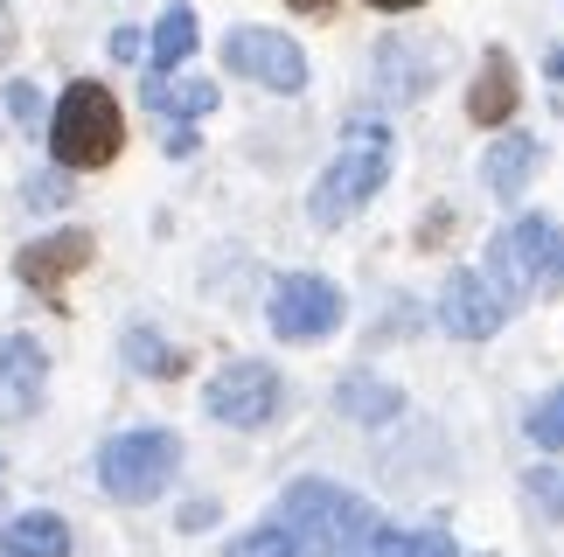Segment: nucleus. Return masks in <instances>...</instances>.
<instances>
[{"label":"nucleus","instance_id":"obj_1","mask_svg":"<svg viewBox=\"0 0 564 557\" xmlns=\"http://www.w3.org/2000/svg\"><path fill=\"white\" fill-rule=\"evenodd\" d=\"M279 523L300 537L307 557H370L377 529H383L377 509L356 502L349 488H335V481H293L286 502H279Z\"/></svg>","mask_w":564,"mask_h":557},{"label":"nucleus","instance_id":"obj_2","mask_svg":"<svg viewBox=\"0 0 564 557\" xmlns=\"http://www.w3.org/2000/svg\"><path fill=\"white\" fill-rule=\"evenodd\" d=\"M383 175H390V133L377 119H356L349 125V140H341V154L328 161V175L314 182V223L321 230H335V223H349L362 203L383 188Z\"/></svg>","mask_w":564,"mask_h":557},{"label":"nucleus","instance_id":"obj_3","mask_svg":"<svg viewBox=\"0 0 564 557\" xmlns=\"http://www.w3.org/2000/svg\"><path fill=\"white\" fill-rule=\"evenodd\" d=\"M126 146V119H119V98L105 84H70L63 105L50 112V154L63 167H105Z\"/></svg>","mask_w":564,"mask_h":557},{"label":"nucleus","instance_id":"obj_4","mask_svg":"<svg viewBox=\"0 0 564 557\" xmlns=\"http://www.w3.org/2000/svg\"><path fill=\"white\" fill-rule=\"evenodd\" d=\"M488 278L509 299L523 293H557L564 286V230L551 217H523L488 244Z\"/></svg>","mask_w":564,"mask_h":557},{"label":"nucleus","instance_id":"obj_5","mask_svg":"<svg viewBox=\"0 0 564 557\" xmlns=\"http://www.w3.org/2000/svg\"><path fill=\"white\" fill-rule=\"evenodd\" d=\"M175 467H182V439L161 433V425H140V433L105 439L98 481H105V495H119V502H154L161 488L175 481Z\"/></svg>","mask_w":564,"mask_h":557},{"label":"nucleus","instance_id":"obj_6","mask_svg":"<svg viewBox=\"0 0 564 557\" xmlns=\"http://www.w3.org/2000/svg\"><path fill=\"white\" fill-rule=\"evenodd\" d=\"M341 328V293L321 272H293L272 286V335L279 341H321Z\"/></svg>","mask_w":564,"mask_h":557},{"label":"nucleus","instance_id":"obj_7","mask_svg":"<svg viewBox=\"0 0 564 557\" xmlns=\"http://www.w3.org/2000/svg\"><path fill=\"white\" fill-rule=\"evenodd\" d=\"M224 63L237 77L265 84V91H300V84H307V56H300V42L279 35V29H230L224 35Z\"/></svg>","mask_w":564,"mask_h":557},{"label":"nucleus","instance_id":"obj_8","mask_svg":"<svg viewBox=\"0 0 564 557\" xmlns=\"http://www.w3.org/2000/svg\"><path fill=\"white\" fill-rule=\"evenodd\" d=\"M209 418H224V425H265L279 412V370L272 362H230V370H216L209 376Z\"/></svg>","mask_w":564,"mask_h":557},{"label":"nucleus","instance_id":"obj_9","mask_svg":"<svg viewBox=\"0 0 564 557\" xmlns=\"http://www.w3.org/2000/svg\"><path fill=\"white\" fill-rule=\"evenodd\" d=\"M509 307L516 299L495 286L488 272H453L446 293H440V320H446V335H460V341H488L509 320Z\"/></svg>","mask_w":564,"mask_h":557},{"label":"nucleus","instance_id":"obj_10","mask_svg":"<svg viewBox=\"0 0 564 557\" xmlns=\"http://www.w3.org/2000/svg\"><path fill=\"white\" fill-rule=\"evenodd\" d=\"M440 42H419V35H390L383 50H377V91L383 98H398V105H411V98H425L432 84H440Z\"/></svg>","mask_w":564,"mask_h":557},{"label":"nucleus","instance_id":"obj_11","mask_svg":"<svg viewBox=\"0 0 564 557\" xmlns=\"http://www.w3.org/2000/svg\"><path fill=\"white\" fill-rule=\"evenodd\" d=\"M91 230H56V238H42V244H21V259H14V272H21V286H35V293H56L70 272H84L91 265Z\"/></svg>","mask_w":564,"mask_h":557},{"label":"nucleus","instance_id":"obj_12","mask_svg":"<svg viewBox=\"0 0 564 557\" xmlns=\"http://www.w3.org/2000/svg\"><path fill=\"white\" fill-rule=\"evenodd\" d=\"M42 376L50 362L29 335H0V418H29L42 404Z\"/></svg>","mask_w":564,"mask_h":557},{"label":"nucleus","instance_id":"obj_13","mask_svg":"<svg viewBox=\"0 0 564 557\" xmlns=\"http://www.w3.org/2000/svg\"><path fill=\"white\" fill-rule=\"evenodd\" d=\"M516 98H523V84H516L509 50H488L481 56V77L467 84V119L474 125H502V119H516Z\"/></svg>","mask_w":564,"mask_h":557},{"label":"nucleus","instance_id":"obj_14","mask_svg":"<svg viewBox=\"0 0 564 557\" xmlns=\"http://www.w3.org/2000/svg\"><path fill=\"white\" fill-rule=\"evenodd\" d=\"M0 557H70V523L50 509H29L0 529Z\"/></svg>","mask_w":564,"mask_h":557},{"label":"nucleus","instance_id":"obj_15","mask_svg":"<svg viewBox=\"0 0 564 557\" xmlns=\"http://www.w3.org/2000/svg\"><path fill=\"white\" fill-rule=\"evenodd\" d=\"M481 175H488V188H495L502 203H516V196L530 188V175H536V140H530V133H509V140H495V146H488V167H481Z\"/></svg>","mask_w":564,"mask_h":557},{"label":"nucleus","instance_id":"obj_16","mask_svg":"<svg viewBox=\"0 0 564 557\" xmlns=\"http://www.w3.org/2000/svg\"><path fill=\"white\" fill-rule=\"evenodd\" d=\"M335 404H341L356 425H390V418L404 412V391H398V383H377V376H341Z\"/></svg>","mask_w":564,"mask_h":557},{"label":"nucleus","instance_id":"obj_17","mask_svg":"<svg viewBox=\"0 0 564 557\" xmlns=\"http://www.w3.org/2000/svg\"><path fill=\"white\" fill-rule=\"evenodd\" d=\"M147 105L167 119H203L216 112V84L209 77H147Z\"/></svg>","mask_w":564,"mask_h":557},{"label":"nucleus","instance_id":"obj_18","mask_svg":"<svg viewBox=\"0 0 564 557\" xmlns=\"http://www.w3.org/2000/svg\"><path fill=\"white\" fill-rule=\"evenodd\" d=\"M370 557H460L446 529H377Z\"/></svg>","mask_w":564,"mask_h":557},{"label":"nucleus","instance_id":"obj_19","mask_svg":"<svg viewBox=\"0 0 564 557\" xmlns=\"http://www.w3.org/2000/svg\"><path fill=\"white\" fill-rule=\"evenodd\" d=\"M188 50H195V14L188 8H167L161 29H154V77H167Z\"/></svg>","mask_w":564,"mask_h":557},{"label":"nucleus","instance_id":"obj_20","mask_svg":"<svg viewBox=\"0 0 564 557\" xmlns=\"http://www.w3.org/2000/svg\"><path fill=\"white\" fill-rule=\"evenodd\" d=\"M126 362H133V370H147V376H182V349H167V341L154 335V328H133L126 335Z\"/></svg>","mask_w":564,"mask_h":557},{"label":"nucleus","instance_id":"obj_21","mask_svg":"<svg viewBox=\"0 0 564 557\" xmlns=\"http://www.w3.org/2000/svg\"><path fill=\"white\" fill-rule=\"evenodd\" d=\"M523 433H530L536 446H544V454H564V391H551L544 404H530Z\"/></svg>","mask_w":564,"mask_h":557},{"label":"nucleus","instance_id":"obj_22","mask_svg":"<svg viewBox=\"0 0 564 557\" xmlns=\"http://www.w3.org/2000/svg\"><path fill=\"white\" fill-rule=\"evenodd\" d=\"M230 557H307V550H300V537L286 523H265V529H251V537H237Z\"/></svg>","mask_w":564,"mask_h":557},{"label":"nucleus","instance_id":"obj_23","mask_svg":"<svg viewBox=\"0 0 564 557\" xmlns=\"http://www.w3.org/2000/svg\"><path fill=\"white\" fill-rule=\"evenodd\" d=\"M523 488H530V502L544 509V516L564 523V474H557V467H536V474H523Z\"/></svg>","mask_w":564,"mask_h":557},{"label":"nucleus","instance_id":"obj_24","mask_svg":"<svg viewBox=\"0 0 564 557\" xmlns=\"http://www.w3.org/2000/svg\"><path fill=\"white\" fill-rule=\"evenodd\" d=\"M8 112H14L21 133H42V91L35 84H8Z\"/></svg>","mask_w":564,"mask_h":557},{"label":"nucleus","instance_id":"obj_25","mask_svg":"<svg viewBox=\"0 0 564 557\" xmlns=\"http://www.w3.org/2000/svg\"><path fill=\"white\" fill-rule=\"evenodd\" d=\"M203 523H216V502H188L182 509V529H203Z\"/></svg>","mask_w":564,"mask_h":557},{"label":"nucleus","instance_id":"obj_26","mask_svg":"<svg viewBox=\"0 0 564 557\" xmlns=\"http://www.w3.org/2000/svg\"><path fill=\"white\" fill-rule=\"evenodd\" d=\"M29 203H63V182H56V175H50V182L35 175V182H29Z\"/></svg>","mask_w":564,"mask_h":557},{"label":"nucleus","instance_id":"obj_27","mask_svg":"<svg viewBox=\"0 0 564 557\" xmlns=\"http://www.w3.org/2000/svg\"><path fill=\"white\" fill-rule=\"evenodd\" d=\"M112 56L133 63V56H140V35H133V29H119V35H112Z\"/></svg>","mask_w":564,"mask_h":557},{"label":"nucleus","instance_id":"obj_28","mask_svg":"<svg viewBox=\"0 0 564 557\" xmlns=\"http://www.w3.org/2000/svg\"><path fill=\"white\" fill-rule=\"evenodd\" d=\"M8 56H14V14L0 8V63H8Z\"/></svg>","mask_w":564,"mask_h":557},{"label":"nucleus","instance_id":"obj_29","mask_svg":"<svg viewBox=\"0 0 564 557\" xmlns=\"http://www.w3.org/2000/svg\"><path fill=\"white\" fill-rule=\"evenodd\" d=\"M370 8H383V14H404V8H425V0H370Z\"/></svg>","mask_w":564,"mask_h":557},{"label":"nucleus","instance_id":"obj_30","mask_svg":"<svg viewBox=\"0 0 564 557\" xmlns=\"http://www.w3.org/2000/svg\"><path fill=\"white\" fill-rule=\"evenodd\" d=\"M286 8H300V14H328L335 0H286Z\"/></svg>","mask_w":564,"mask_h":557},{"label":"nucleus","instance_id":"obj_31","mask_svg":"<svg viewBox=\"0 0 564 557\" xmlns=\"http://www.w3.org/2000/svg\"><path fill=\"white\" fill-rule=\"evenodd\" d=\"M551 77H564V50H551Z\"/></svg>","mask_w":564,"mask_h":557}]
</instances>
